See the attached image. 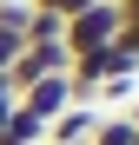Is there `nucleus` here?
<instances>
[{
	"instance_id": "f8f14e48",
	"label": "nucleus",
	"mask_w": 139,
	"mask_h": 145,
	"mask_svg": "<svg viewBox=\"0 0 139 145\" xmlns=\"http://www.w3.org/2000/svg\"><path fill=\"white\" fill-rule=\"evenodd\" d=\"M7 112H13V106H0V125H7Z\"/></svg>"
},
{
	"instance_id": "1a4fd4ad",
	"label": "nucleus",
	"mask_w": 139,
	"mask_h": 145,
	"mask_svg": "<svg viewBox=\"0 0 139 145\" xmlns=\"http://www.w3.org/2000/svg\"><path fill=\"white\" fill-rule=\"evenodd\" d=\"M20 53H27V40H20V33H7V27H0V72H7Z\"/></svg>"
},
{
	"instance_id": "6e6552de",
	"label": "nucleus",
	"mask_w": 139,
	"mask_h": 145,
	"mask_svg": "<svg viewBox=\"0 0 139 145\" xmlns=\"http://www.w3.org/2000/svg\"><path fill=\"white\" fill-rule=\"evenodd\" d=\"M60 27H66L60 13H33V27H27V40H60Z\"/></svg>"
},
{
	"instance_id": "f03ea898",
	"label": "nucleus",
	"mask_w": 139,
	"mask_h": 145,
	"mask_svg": "<svg viewBox=\"0 0 139 145\" xmlns=\"http://www.w3.org/2000/svg\"><path fill=\"white\" fill-rule=\"evenodd\" d=\"M13 106H20V112H33L40 125H53V119H60L66 106H73V86H66V72H53V79H33V86L20 92Z\"/></svg>"
},
{
	"instance_id": "20e7f679",
	"label": "nucleus",
	"mask_w": 139,
	"mask_h": 145,
	"mask_svg": "<svg viewBox=\"0 0 139 145\" xmlns=\"http://www.w3.org/2000/svg\"><path fill=\"white\" fill-rule=\"evenodd\" d=\"M0 145H46V125H40V119L33 112H7V125H0Z\"/></svg>"
},
{
	"instance_id": "9b49d317",
	"label": "nucleus",
	"mask_w": 139,
	"mask_h": 145,
	"mask_svg": "<svg viewBox=\"0 0 139 145\" xmlns=\"http://www.w3.org/2000/svg\"><path fill=\"white\" fill-rule=\"evenodd\" d=\"M20 99V92H13V79H7V72H0V106H13Z\"/></svg>"
},
{
	"instance_id": "39448f33",
	"label": "nucleus",
	"mask_w": 139,
	"mask_h": 145,
	"mask_svg": "<svg viewBox=\"0 0 139 145\" xmlns=\"http://www.w3.org/2000/svg\"><path fill=\"white\" fill-rule=\"evenodd\" d=\"M86 145H139V125H132L126 112H113V119H99V125H93Z\"/></svg>"
},
{
	"instance_id": "0eeeda50",
	"label": "nucleus",
	"mask_w": 139,
	"mask_h": 145,
	"mask_svg": "<svg viewBox=\"0 0 139 145\" xmlns=\"http://www.w3.org/2000/svg\"><path fill=\"white\" fill-rule=\"evenodd\" d=\"M0 27L27 40V27H33V7H27V0H0Z\"/></svg>"
},
{
	"instance_id": "f257e3e1",
	"label": "nucleus",
	"mask_w": 139,
	"mask_h": 145,
	"mask_svg": "<svg viewBox=\"0 0 139 145\" xmlns=\"http://www.w3.org/2000/svg\"><path fill=\"white\" fill-rule=\"evenodd\" d=\"M113 33H119V0H93L86 13H66V53H93V46H113Z\"/></svg>"
},
{
	"instance_id": "423d86ee",
	"label": "nucleus",
	"mask_w": 139,
	"mask_h": 145,
	"mask_svg": "<svg viewBox=\"0 0 139 145\" xmlns=\"http://www.w3.org/2000/svg\"><path fill=\"white\" fill-rule=\"evenodd\" d=\"M113 99V106H132L139 99V72H113V79H99V92H93V106Z\"/></svg>"
},
{
	"instance_id": "7ed1b4c3",
	"label": "nucleus",
	"mask_w": 139,
	"mask_h": 145,
	"mask_svg": "<svg viewBox=\"0 0 139 145\" xmlns=\"http://www.w3.org/2000/svg\"><path fill=\"white\" fill-rule=\"evenodd\" d=\"M93 125H99V106H66L53 125H46V145H86Z\"/></svg>"
},
{
	"instance_id": "9d476101",
	"label": "nucleus",
	"mask_w": 139,
	"mask_h": 145,
	"mask_svg": "<svg viewBox=\"0 0 139 145\" xmlns=\"http://www.w3.org/2000/svg\"><path fill=\"white\" fill-rule=\"evenodd\" d=\"M86 7H93V0H53V13H60V20H66V13H86Z\"/></svg>"
}]
</instances>
